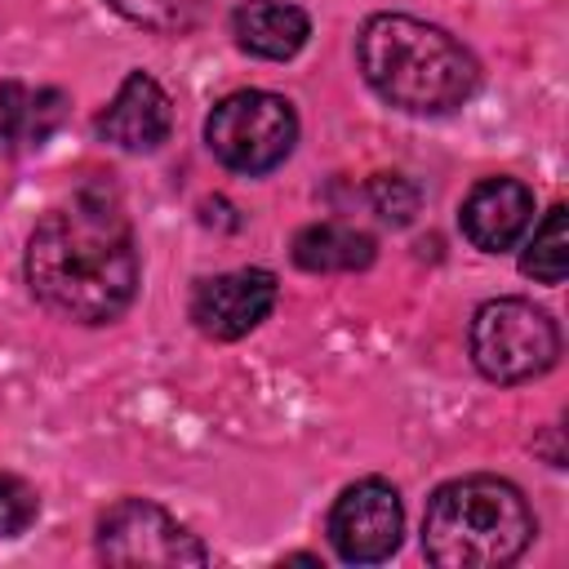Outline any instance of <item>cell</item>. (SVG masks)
<instances>
[{
	"mask_svg": "<svg viewBox=\"0 0 569 569\" xmlns=\"http://www.w3.org/2000/svg\"><path fill=\"white\" fill-rule=\"evenodd\" d=\"M31 293L80 325L124 316L138 293V249L124 209L107 191H80L49 209L27 240Z\"/></svg>",
	"mask_w": 569,
	"mask_h": 569,
	"instance_id": "1",
	"label": "cell"
},
{
	"mask_svg": "<svg viewBox=\"0 0 569 569\" xmlns=\"http://www.w3.org/2000/svg\"><path fill=\"white\" fill-rule=\"evenodd\" d=\"M356 58L378 98L413 116H445L476 93V58L440 27L409 13H373L360 27Z\"/></svg>",
	"mask_w": 569,
	"mask_h": 569,
	"instance_id": "2",
	"label": "cell"
},
{
	"mask_svg": "<svg viewBox=\"0 0 569 569\" xmlns=\"http://www.w3.org/2000/svg\"><path fill=\"white\" fill-rule=\"evenodd\" d=\"M533 538V511L511 480L462 476L431 493L422 516V551L440 569L511 565Z\"/></svg>",
	"mask_w": 569,
	"mask_h": 569,
	"instance_id": "3",
	"label": "cell"
},
{
	"mask_svg": "<svg viewBox=\"0 0 569 569\" xmlns=\"http://www.w3.org/2000/svg\"><path fill=\"white\" fill-rule=\"evenodd\" d=\"M560 356L556 320L525 298H493L471 320V360L489 382H529Z\"/></svg>",
	"mask_w": 569,
	"mask_h": 569,
	"instance_id": "4",
	"label": "cell"
},
{
	"mask_svg": "<svg viewBox=\"0 0 569 569\" xmlns=\"http://www.w3.org/2000/svg\"><path fill=\"white\" fill-rule=\"evenodd\" d=\"M209 151L236 173H267L276 169L298 142V116L280 93L240 89L227 93L204 120Z\"/></svg>",
	"mask_w": 569,
	"mask_h": 569,
	"instance_id": "5",
	"label": "cell"
},
{
	"mask_svg": "<svg viewBox=\"0 0 569 569\" xmlns=\"http://www.w3.org/2000/svg\"><path fill=\"white\" fill-rule=\"evenodd\" d=\"M98 556L107 565H204L209 551L164 507L120 498L98 520Z\"/></svg>",
	"mask_w": 569,
	"mask_h": 569,
	"instance_id": "6",
	"label": "cell"
},
{
	"mask_svg": "<svg viewBox=\"0 0 569 569\" xmlns=\"http://www.w3.org/2000/svg\"><path fill=\"white\" fill-rule=\"evenodd\" d=\"M405 507L396 485L387 480H356L329 511V542L347 565H378L400 547Z\"/></svg>",
	"mask_w": 569,
	"mask_h": 569,
	"instance_id": "7",
	"label": "cell"
},
{
	"mask_svg": "<svg viewBox=\"0 0 569 569\" xmlns=\"http://www.w3.org/2000/svg\"><path fill=\"white\" fill-rule=\"evenodd\" d=\"M276 307V276L262 267H240L227 276H209L196 284L191 293V320L204 338L231 342L244 338L253 325L267 320V311Z\"/></svg>",
	"mask_w": 569,
	"mask_h": 569,
	"instance_id": "8",
	"label": "cell"
},
{
	"mask_svg": "<svg viewBox=\"0 0 569 569\" xmlns=\"http://www.w3.org/2000/svg\"><path fill=\"white\" fill-rule=\"evenodd\" d=\"M93 129L102 142H111L120 151H156L173 129L169 93L147 71H129L124 84L116 89V98L98 111Z\"/></svg>",
	"mask_w": 569,
	"mask_h": 569,
	"instance_id": "9",
	"label": "cell"
},
{
	"mask_svg": "<svg viewBox=\"0 0 569 569\" xmlns=\"http://www.w3.org/2000/svg\"><path fill=\"white\" fill-rule=\"evenodd\" d=\"M533 218V191L516 178H485L462 200V231L476 249L502 253L520 240Z\"/></svg>",
	"mask_w": 569,
	"mask_h": 569,
	"instance_id": "10",
	"label": "cell"
},
{
	"mask_svg": "<svg viewBox=\"0 0 569 569\" xmlns=\"http://www.w3.org/2000/svg\"><path fill=\"white\" fill-rule=\"evenodd\" d=\"M231 36L244 53L253 58H267V62H284L293 58L307 36H311V22L298 4H284V0H244L236 13H231Z\"/></svg>",
	"mask_w": 569,
	"mask_h": 569,
	"instance_id": "11",
	"label": "cell"
},
{
	"mask_svg": "<svg viewBox=\"0 0 569 569\" xmlns=\"http://www.w3.org/2000/svg\"><path fill=\"white\" fill-rule=\"evenodd\" d=\"M67 116V98L62 89H31V84H0V142H9L13 151L22 147H40L49 142V133L62 124Z\"/></svg>",
	"mask_w": 569,
	"mask_h": 569,
	"instance_id": "12",
	"label": "cell"
},
{
	"mask_svg": "<svg viewBox=\"0 0 569 569\" xmlns=\"http://www.w3.org/2000/svg\"><path fill=\"white\" fill-rule=\"evenodd\" d=\"M293 262L302 271H360L373 262V240L342 222H316L293 236Z\"/></svg>",
	"mask_w": 569,
	"mask_h": 569,
	"instance_id": "13",
	"label": "cell"
},
{
	"mask_svg": "<svg viewBox=\"0 0 569 569\" xmlns=\"http://www.w3.org/2000/svg\"><path fill=\"white\" fill-rule=\"evenodd\" d=\"M520 271L533 276L538 284H560L565 271H569V209L565 204H551L542 227L533 231L525 258H520Z\"/></svg>",
	"mask_w": 569,
	"mask_h": 569,
	"instance_id": "14",
	"label": "cell"
},
{
	"mask_svg": "<svg viewBox=\"0 0 569 569\" xmlns=\"http://www.w3.org/2000/svg\"><path fill=\"white\" fill-rule=\"evenodd\" d=\"M120 18L147 27V31H164V36H182L191 27L204 22V13L213 9V0H107Z\"/></svg>",
	"mask_w": 569,
	"mask_h": 569,
	"instance_id": "15",
	"label": "cell"
},
{
	"mask_svg": "<svg viewBox=\"0 0 569 569\" xmlns=\"http://www.w3.org/2000/svg\"><path fill=\"white\" fill-rule=\"evenodd\" d=\"M36 520V489L0 471V538H18Z\"/></svg>",
	"mask_w": 569,
	"mask_h": 569,
	"instance_id": "16",
	"label": "cell"
},
{
	"mask_svg": "<svg viewBox=\"0 0 569 569\" xmlns=\"http://www.w3.org/2000/svg\"><path fill=\"white\" fill-rule=\"evenodd\" d=\"M369 196H373V209L387 218V222H409L413 218V209H418V187L413 182H405V178H396V173H382V178H373V187H369Z\"/></svg>",
	"mask_w": 569,
	"mask_h": 569,
	"instance_id": "17",
	"label": "cell"
}]
</instances>
